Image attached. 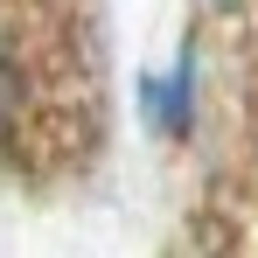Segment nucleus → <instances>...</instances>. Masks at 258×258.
Masks as SVG:
<instances>
[{
  "mask_svg": "<svg viewBox=\"0 0 258 258\" xmlns=\"http://www.w3.org/2000/svg\"><path fill=\"white\" fill-rule=\"evenodd\" d=\"M133 98H140V126L154 140H188L196 133V105H203V49H196V35L161 70H140Z\"/></svg>",
  "mask_w": 258,
  "mask_h": 258,
  "instance_id": "f257e3e1",
  "label": "nucleus"
},
{
  "mask_svg": "<svg viewBox=\"0 0 258 258\" xmlns=\"http://www.w3.org/2000/svg\"><path fill=\"white\" fill-rule=\"evenodd\" d=\"M21 105H28V77H21V63H14V56H7V42H0V154L14 147Z\"/></svg>",
  "mask_w": 258,
  "mask_h": 258,
  "instance_id": "f03ea898",
  "label": "nucleus"
},
{
  "mask_svg": "<svg viewBox=\"0 0 258 258\" xmlns=\"http://www.w3.org/2000/svg\"><path fill=\"white\" fill-rule=\"evenodd\" d=\"M196 7H210V14H237L244 0H196Z\"/></svg>",
  "mask_w": 258,
  "mask_h": 258,
  "instance_id": "7ed1b4c3",
  "label": "nucleus"
}]
</instances>
